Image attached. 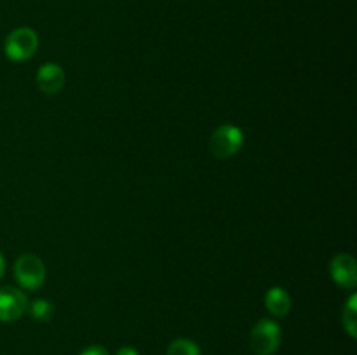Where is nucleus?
Masks as SVG:
<instances>
[{
	"instance_id": "obj_1",
	"label": "nucleus",
	"mask_w": 357,
	"mask_h": 355,
	"mask_svg": "<svg viewBox=\"0 0 357 355\" xmlns=\"http://www.w3.org/2000/svg\"><path fill=\"white\" fill-rule=\"evenodd\" d=\"M281 327L272 319H261L250 334V345L255 355H274L281 345Z\"/></svg>"
},
{
	"instance_id": "obj_2",
	"label": "nucleus",
	"mask_w": 357,
	"mask_h": 355,
	"mask_svg": "<svg viewBox=\"0 0 357 355\" xmlns=\"http://www.w3.org/2000/svg\"><path fill=\"white\" fill-rule=\"evenodd\" d=\"M38 35L37 31L28 26L16 28L6 38L3 51L10 61H26L37 52Z\"/></svg>"
},
{
	"instance_id": "obj_3",
	"label": "nucleus",
	"mask_w": 357,
	"mask_h": 355,
	"mask_svg": "<svg viewBox=\"0 0 357 355\" xmlns=\"http://www.w3.org/2000/svg\"><path fill=\"white\" fill-rule=\"evenodd\" d=\"M243 131L236 125L225 124L213 131L211 138H209V150L216 159H230L236 153H239V150L243 148Z\"/></svg>"
},
{
	"instance_id": "obj_4",
	"label": "nucleus",
	"mask_w": 357,
	"mask_h": 355,
	"mask_svg": "<svg viewBox=\"0 0 357 355\" xmlns=\"http://www.w3.org/2000/svg\"><path fill=\"white\" fill-rule=\"evenodd\" d=\"M14 277L21 287L37 291L45 282V265L35 254H23L14 263Z\"/></svg>"
},
{
	"instance_id": "obj_5",
	"label": "nucleus",
	"mask_w": 357,
	"mask_h": 355,
	"mask_svg": "<svg viewBox=\"0 0 357 355\" xmlns=\"http://www.w3.org/2000/svg\"><path fill=\"white\" fill-rule=\"evenodd\" d=\"M28 298L21 289H0V322H14L21 319L28 308Z\"/></svg>"
},
{
	"instance_id": "obj_6",
	"label": "nucleus",
	"mask_w": 357,
	"mask_h": 355,
	"mask_svg": "<svg viewBox=\"0 0 357 355\" xmlns=\"http://www.w3.org/2000/svg\"><path fill=\"white\" fill-rule=\"evenodd\" d=\"M331 278L337 285L344 289H354L357 284V265L354 256L340 253L330 263Z\"/></svg>"
},
{
	"instance_id": "obj_7",
	"label": "nucleus",
	"mask_w": 357,
	"mask_h": 355,
	"mask_svg": "<svg viewBox=\"0 0 357 355\" xmlns=\"http://www.w3.org/2000/svg\"><path fill=\"white\" fill-rule=\"evenodd\" d=\"M65 70L58 63H45L37 72V86L45 96H56L65 87Z\"/></svg>"
},
{
	"instance_id": "obj_8",
	"label": "nucleus",
	"mask_w": 357,
	"mask_h": 355,
	"mask_svg": "<svg viewBox=\"0 0 357 355\" xmlns=\"http://www.w3.org/2000/svg\"><path fill=\"white\" fill-rule=\"evenodd\" d=\"M265 306H267L268 313L278 319H282L289 313L291 310V298H289L288 292L282 287H271L265 294Z\"/></svg>"
},
{
	"instance_id": "obj_9",
	"label": "nucleus",
	"mask_w": 357,
	"mask_h": 355,
	"mask_svg": "<svg viewBox=\"0 0 357 355\" xmlns=\"http://www.w3.org/2000/svg\"><path fill=\"white\" fill-rule=\"evenodd\" d=\"M28 312H30L31 319L37 320V322H49V320L54 317V306L51 301L44 298L33 299L31 303H28Z\"/></svg>"
},
{
	"instance_id": "obj_10",
	"label": "nucleus",
	"mask_w": 357,
	"mask_h": 355,
	"mask_svg": "<svg viewBox=\"0 0 357 355\" xmlns=\"http://www.w3.org/2000/svg\"><path fill=\"white\" fill-rule=\"evenodd\" d=\"M342 324L352 340L357 338V294H352L342 313Z\"/></svg>"
},
{
	"instance_id": "obj_11",
	"label": "nucleus",
	"mask_w": 357,
	"mask_h": 355,
	"mask_svg": "<svg viewBox=\"0 0 357 355\" xmlns=\"http://www.w3.org/2000/svg\"><path fill=\"white\" fill-rule=\"evenodd\" d=\"M167 355H201L197 343L187 338H178L167 347Z\"/></svg>"
},
{
	"instance_id": "obj_12",
	"label": "nucleus",
	"mask_w": 357,
	"mask_h": 355,
	"mask_svg": "<svg viewBox=\"0 0 357 355\" xmlns=\"http://www.w3.org/2000/svg\"><path fill=\"white\" fill-rule=\"evenodd\" d=\"M80 355H108V352L100 345H93V347H87L86 350L80 352Z\"/></svg>"
},
{
	"instance_id": "obj_13",
	"label": "nucleus",
	"mask_w": 357,
	"mask_h": 355,
	"mask_svg": "<svg viewBox=\"0 0 357 355\" xmlns=\"http://www.w3.org/2000/svg\"><path fill=\"white\" fill-rule=\"evenodd\" d=\"M115 355H139V354H138V350H135V348L122 347L121 350H117V354Z\"/></svg>"
},
{
	"instance_id": "obj_14",
	"label": "nucleus",
	"mask_w": 357,
	"mask_h": 355,
	"mask_svg": "<svg viewBox=\"0 0 357 355\" xmlns=\"http://www.w3.org/2000/svg\"><path fill=\"white\" fill-rule=\"evenodd\" d=\"M3 271H6V261H3V256L0 254V281L3 277Z\"/></svg>"
}]
</instances>
